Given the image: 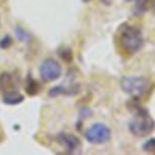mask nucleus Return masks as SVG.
Wrapping results in <instances>:
<instances>
[{
  "mask_svg": "<svg viewBox=\"0 0 155 155\" xmlns=\"http://www.w3.org/2000/svg\"><path fill=\"white\" fill-rule=\"evenodd\" d=\"M155 5V0H135V16H141V14H144V12L150 8H153Z\"/></svg>",
  "mask_w": 155,
  "mask_h": 155,
  "instance_id": "10",
  "label": "nucleus"
},
{
  "mask_svg": "<svg viewBox=\"0 0 155 155\" xmlns=\"http://www.w3.org/2000/svg\"><path fill=\"white\" fill-rule=\"evenodd\" d=\"M110 138H112L110 127L102 123H95L85 130V140L90 144H96V146L106 144L110 141Z\"/></svg>",
  "mask_w": 155,
  "mask_h": 155,
  "instance_id": "4",
  "label": "nucleus"
},
{
  "mask_svg": "<svg viewBox=\"0 0 155 155\" xmlns=\"http://www.w3.org/2000/svg\"><path fill=\"white\" fill-rule=\"evenodd\" d=\"M16 36H17V39L20 42H30L31 41V37H30V34L25 31L23 28H20V27H17L16 28Z\"/></svg>",
  "mask_w": 155,
  "mask_h": 155,
  "instance_id": "12",
  "label": "nucleus"
},
{
  "mask_svg": "<svg viewBox=\"0 0 155 155\" xmlns=\"http://www.w3.org/2000/svg\"><path fill=\"white\" fill-rule=\"evenodd\" d=\"M59 54L64 61H67V62H71L73 59V53H71V50L70 48H61L59 50Z\"/></svg>",
  "mask_w": 155,
  "mask_h": 155,
  "instance_id": "14",
  "label": "nucleus"
},
{
  "mask_svg": "<svg viewBox=\"0 0 155 155\" xmlns=\"http://www.w3.org/2000/svg\"><path fill=\"white\" fill-rule=\"evenodd\" d=\"M143 150L146 153H155V138H149L147 141H144Z\"/></svg>",
  "mask_w": 155,
  "mask_h": 155,
  "instance_id": "13",
  "label": "nucleus"
},
{
  "mask_svg": "<svg viewBox=\"0 0 155 155\" xmlns=\"http://www.w3.org/2000/svg\"><path fill=\"white\" fill-rule=\"evenodd\" d=\"M2 101L5 102V104H8V106H16V104L23 102V95H20L19 92H16V90H11V92L3 93Z\"/></svg>",
  "mask_w": 155,
  "mask_h": 155,
  "instance_id": "9",
  "label": "nucleus"
},
{
  "mask_svg": "<svg viewBox=\"0 0 155 155\" xmlns=\"http://www.w3.org/2000/svg\"><path fill=\"white\" fill-rule=\"evenodd\" d=\"M79 92V87L78 85H73V87H68V85H56L51 90H48V96L51 98H56V96H61V95H65V96H70V95H76Z\"/></svg>",
  "mask_w": 155,
  "mask_h": 155,
  "instance_id": "7",
  "label": "nucleus"
},
{
  "mask_svg": "<svg viewBox=\"0 0 155 155\" xmlns=\"http://www.w3.org/2000/svg\"><path fill=\"white\" fill-rule=\"evenodd\" d=\"M155 130V120L146 109H138L137 115L129 121V132L137 138L149 137Z\"/></svg>",
  "mask_w": 155,
  "mask_h": 155,
  "instance_id": "2",
  "label": "nucleus"
},
{
  "mask_svg": "<svg viewBox=\"0 0 155 155\" xmlns=\"http://www.w3.org/2000/svg\"><path fill=\"white\" fill-rule=\"evenodd\" d=\"M101 3H102V5H106V6H109V5L112 3V0H101Z\"/></svg>",
  "mask_w": 155,
  "mask_h": 155,
  "instance_id": "16",
  "label": "nucleus"
},
{
  "mask_svg": "<svg viewBox=\"0 0 155 155\" xmlns=\"http://www.w3.org/2000/svg\"><path fill=\"white\" fill-rule=\"evenodd\" d=\"M120 85L126 95L132 96L135 99L144 96L150 90V81L144 76H124Z\"/></svg>",
  "mask_w": 155,
  "mask_h": 155,
  "instance_id": "3",
  "label": "nucleus"
},
{
  "mask_svg": "<svg viewBox=\"0 0 155 155\" xmlns=\"http://www.w3.org/2000/svg\"><path fill=\"white\" fill-rule=\"evenodd\" d=\"M82 2H84V3H88V2H92V0H82Z\"/></svg>",
  "mask_w": 155,
  "mask_h": 155,
  "instance_id": "17",
  "label": "nucleus"
},
{
  "mask_svg": "<svg viewBox=\"0 0 155 155\" xmlns=\"http://www.w3.org/2000/svg\"><path fill=\"white\" fill-rule=\"evenodd\" d=\"M11 90H16V79L11 73H2L0 74V92L6 93Z\"/></svg>",
  "mask_w": 155,
  "mask_h": 155,
  "instance_id": "8",
  "label": "nucleus"
},
{
  "mask_svg": "<svg viewBox=\"0 0 155 155\" xmlns=\"http://www.w3.org/2000/svg\"><path fill=\"white\" fill-rule=\"evenodd\" d=\"M153 9H155V5H153Z\"/></svg>",
  "mask_w": 155,
  "mask_h": 155,
  "instance_id": "18",
  "label": "nucleus"
},
{
  "mask_svg": "<svg viewBox=\"0 0 155 155\" xmlns=\"http://www.w3.org/2000/svg\"><path fill=\"white\" fill-rule=\"evenodd\" d=\"M9 44H11V37H9V36H5V41L0 42V47H2V48H6V47H9Z\"/></svg>",
  "mask_w": 155,
  "mask_h": 155,
  "instance_id": "15",
  "label": "nucleus"
},
{
  "mask_svg": "<svg viewBox=\"0 0 155 155\" xmlns=\"http://www.w3.org/2000/svg\"><path fill=\"white\" fill-rule=\"evenodd\" d=\"M118 44L120 48L126 54L132 56L137 54L144 45V37L140 28L132 27V25H124L118 33Z\"/></svg>",
  "mask_w": 155,
  "mask_h": 155,
  "instance_id": "1",
  "label": "nucleus"
},
{
  "mask_svg": "<svg viewBox=\"0 0 155 155\" xmlns=\"http://www.w3.org/2000/svg\"><path fill=\"white\" fill-rule=\"evenodd\" d=\"M39 82L34 79V78H31V76H28L27 78V84H25V90H27V95H31V96H34L37 92H39Z\"/></svg>",
  "mask_w": 155,
  "mask_h": 155,
  "instance_id": "11",
  "label": "nucleus"
},
{
  "mask_svg": "<svg viewBox=\"0 0 155 155\" xmlns=\"http://www.w3.org/2000/svg\"><path fill=\"white\" fill-rule=\"evenodd\" d=\"M54 140L59 143L61 147L65 149L67 153H79L82 150V143L79 137H76L73 134H67V132H59Z\"/></svg>",
  "mask_w": 155,
  "mask_h": 155,
  "instance_id": "6",
  "label": "nucleus"
},
{
  "mask_svg": "<svg viewBox=\"0 0 155 155\" xmlns=\"http://www.w3.org/2000/svg\"><path fill=\"white\" fill-rule=\"evenodd\" d=\"M39 74H41L42 81L53 82V81H58L62 76V67L56 59H45L39 65Z\"/></svg>",
  "mask_w": 155,
  "mask_h": 155,
  "instance_id": "5",
  "label": "nucleus"
}]
</instances>
